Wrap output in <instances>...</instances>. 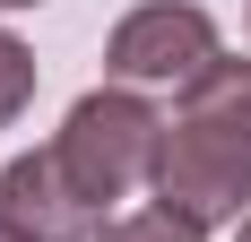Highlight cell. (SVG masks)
I'll return each instance as SVG.
<instances>
[{"instance_id": "5b68a950", "label": "cell", "mask_w": 251, "mask_h": 242, "mask_svg": "<svg viewBox=\"0 0 251 242\" xmlns=\"http://www.w3.org/2000/svg\"><path fill=\"white\" fill-rule=\"evenodd\" d=\"M96 242H208V234H200L191 217H174V208H156V199H148V208H122Z\"/></svg>"}, {"instance_id": "ba28073f", "label": "cell", "mask_w": 251, "mask_h": 242, "mask_svg": "<svg viewBox=\"0 0 251 242\" xmlns=\"http://www.w3.org/2000/svg\"><path fill=\"white\" fill-rule=\"evenodd\" d=\"M234 242H251V217H243V225H234Z\"/></svg>"}, {"instance_id": "52a82bcc", "label": "cell", "mask_w": 251, "mask_h": 242, "mask_svg": "<svg viewBox=\"0 0 251 242\" xmlns=\"http://www.w3.org/2000/svg\"><path fill=\"white\" fill-rule=\"evenodd\" d=\"M18 9H44V0H0V18H18Z\"/></svg>"}, {"instance_id": "6da1fadb", "label": "cell", "mask_w": 251, "mask_h": 242, "mask_svg": "<svg viewBox=\"0 0 251 242\" xmlns=\"http://www.w3.org/2000/svg\"><path fill=\"white\" fill-rule=\"evenodd\" d=\"M148 199L191 217L200 234L251 217V52H226L208 78H191L174 96Z\"/></svg>"}, {"instance_id": "9c48e42d", "label": "cell", "mask_w": 251, "mask_h": 242, "mask_svg": "<svg viewBox=\"0 0 251 242\" xmlns=\"http://www.w3.org/2000/svg\"><path fill=\"white\" fill-rule=\"evenodd\" d=\"M0 242H18V234H9V225H0Z\"/></svg>"}, {"instance_id": "277c9868", "label": "cell", "mask_w": 251, "mask_h": 242, "mask_svg": "<svg viewBox=\"0 0 251 242\" xmlns=\"http://www.w3.org/2000/svg\"><path fill=\"white\" fill-rule=\"evenodd\" d=\"M0 225H9L18 242H96L113 217L61 173L52 147H26V156L0 165Z\"/></svg>"}, {"instance_id": "8992f818", "label": "cell", "mask_w": 251, "mask_h": 242, "mask_svg": "<svg viewBox=\"0 0 251 242\" xmlns=\"http://www.w3.org/2000/svg\"><path fill=\"white\" fill-rule=\"evenodd\" d=\"M35 104V52L0 26V130H18V113Z\"/></svg>"}, {"instance_id": "7a4b0ae2", "label": "cell", "mask_w": 251, "mask_h": 242, "mask_svg": "<svg viewBox=\"0 0 251 242\" xmlns=\"http://www.w3.org/2000/svg\"><path fill=\"white\" fill-rule=\"evenodd\" d=\"M52 156H61V173H70L78 191L96 199L104 217H113V199L130 191H156V156H165V113H156L139 87H87V96L61 113V130H52Z\"/></svg>"}, {"instance_id": "3957f363", "label": "cell", "mask_w": 251, "mask_h": 242, "mask_svg": "<svg viewBox=\"0 0 251 242\" xmlns=\"http://www.w3.org/2000/svg\"><path fill=\"white\" fill-rule=\"evenodd\" d=\"M226 61V35H217V18H208L200 0H139L113 35H104V78L113 87H191V78H208Z\"/></svg>"}]
</instances>
